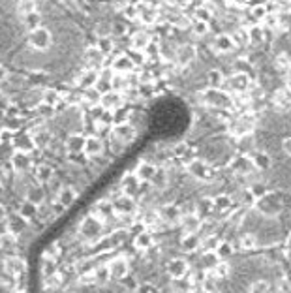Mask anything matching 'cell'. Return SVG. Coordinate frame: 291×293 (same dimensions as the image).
<instances>
[{
	"mask_svg": "<svg viewBox=\"0 0 291 293\" xmlns=\"http://www.w3.org/2000/svg\"><path fill=\"white\" fill-rule=\"evenodd\" d=\"M275 105L280 111H291V90H278L275 94Z\"/></svg>",
	"mask_w": 291,
	"mask_h": 293,
	"instance_id": "1",
	"label": "cell"
},
{
	"mask_svg": "<svg viewBox=\"0 0 291 293\" xmlns=\"http://www.w3.org/2000/svg\"><path fill=\"white\" fill-rule=\"evenodd\" d=\"M169 273L173 275V278H182L188 273V263L182 258H177L169 263Z\"/></svg>",
	"mask_w": 291,
	"mask_h": 293,
	"instance_id": "2",
	"label": "cell"
},
{
	"mask_svg": "<svg viewBox=\"0 0 291 293\" xmlns=\"http://www.w3.org/2000/svg\"><path fill=\"white\" fill-rule=\"evenodd\" d=\"M205 100H207V103H210V105H227L229 102H227V96L224 94V92H218V90H209L207 94H205Z\"/></svg>",
	"mask_w": 291,
	"mask_h": 293,
	"instance_id": "3",
	"label": "cell"
},
{
	"mask_svg": "<svg viewBox=\"0 0 291 293\" xmlns=\"http://www.w3.org/2000/svg\"><path fill=\"white\" fill-rule=\"evenodd\" d=\"M32 43L34 45H38V47H47L49 45V32L45 30V28H40L38 32H34V36H32Z\"/></svg>",
	"mask_w": 291,
	"mask_h": 293,
	"instance_id": "4",
	"label": "cell"
},
{
	"mask_svg": "<svg viewBox=\"0 0 291 293\" xmlns=\"http://www.w3.org/2000/svg\"><path fill=\"white\" fill-rule=\"evenodd\" d=\"M252 164L259 169H267L271 166V156L267 153H256L254 158H252Z\"/></svg>",
	"mask_w": 291,
	"mask_h": 293,
	"instance_id": "5",
	"label": "cell"
},
{
	"mask_svg": "<svg viewBox=\"0 0 291 293\" xmlns=\"http://www.w3.org/2000/svg\"><path fill=\"white\" fill-rule=\"evenodd\" d=\"M190 171H192L195 177H201V179L210 175V168H209L207 164H203V162H194V164L190 166Z\"/></svg>",
	"mask_w": 291,
	"mask_h": 293,
	"instance_id": "6",
	"label": "cell"
},
{
	"mask_svg": "<svg viewBox=\"0 0 291 293\" xmlns=\"http://www.w3.org/2000/svg\"><path fill=\"white\" fill-rule=\"evenodd\" d=\"M248 293H271V284H269L267 280H256V282L250 286Z\"/></svg>",
	"mask_w": 291,
	"mask_h": 293,
	"instance_id": "7",
	"label": "cell"
},
{
	"mask_svg": "<svg viewBox=\"0 0 291 293\" xmlns=\"http://www.w3.org/2000/svg\"><path fill=\"white\" fill-rule=\"evenodd\" d=\"M282 151L288 154V156H291V138H284L282 139Z\"/></svg>",
	"mask_w": 291,
	"mask_h": 293,
	"instance_id": "8",
	"label": "cell"
},
{
	"mask_svg": "<svg viewBox=\"0 0 291 293\" xmlns=\"http://www.w3.org/2000/svg\"><path fill=\"white\" fill-rule=\"evenodd\" d=\"M139 173H141V177L148 179V177H152V175H154V168H152V166H143Z\"/></svg>",
	"mask_w": 291,
	"mask_h": 293,
	"instance_id": "9",
	"label": "cell"
},
{
	"mask_svg": "<svg viewBox=\"0 0 291 293\" xmlns=\"http://www.w3.org/2000/svg\"><path fill=\"white\" fill-rule=\"evenodd\" d=\"M290 244H291V235H290Z\"/></svg>",
	"mask_w": 291,
	"mask_h": 293,
	"instance_id": "10",
	"label": "cell"
}]
</instances>
